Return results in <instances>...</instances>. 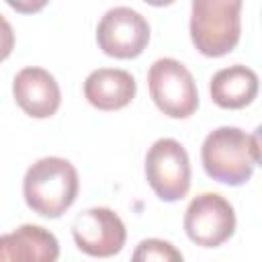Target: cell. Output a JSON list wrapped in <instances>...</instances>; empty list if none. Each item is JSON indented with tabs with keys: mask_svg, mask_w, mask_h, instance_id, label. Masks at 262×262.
Wrapping results in <instances>:
<instances>
[{
	"mask_svg": "<svg viewBox=\"0 0 262 262\" xmlns=\"http://www.w3.org/2000/svg\"><path fill=\"white\" fill-rule=\"evenodd\" d=\"M72 235L78 250L92 258H111L127 242L123 219L108 207H92L76 215Z\"/></svg>",
	"mask_w": 262,
	"mask_h": 262,
	"instance_id": "obj_8",
	"label": "cell"
},
{
	"mask_svg": "<svg viewBox=\"0 0 262 262\" xmlns=\"http://www.w3.org/2000/svg\"><path fill=\"white\" fill-rule=\"evenodd\" d=\"M137 92V82L127 70L98 68L84 80V98L98 111H119Z\"/></svg>",
	"mask_w": 262,
	"mask_h": 262,
	"instance_id": "obj_11",
	"label": "cell"
},
{
	"mask_svg": "<svg viewBox=\"0 0 262 262\" xmlns=\"http://www.w3.org/2000/svg\"><path fill=\"white\" fill-rule=\"evenodd\" d=\"M4 2L20 14H35L49 4V0H4Z\"/></svg>",
	"mask_w": 262,
	"mask_h": 262,
	"instance_id": "obj_15",
	"label": "cell"
},
{
	"mask_svg": "<svg viewBox=\"0 0 262 262\" xmlns=\"http://www.w3.org/2000/svg\"><path fill=\"white\" fill-rule=\"evenodd\" d=\"M143 2L149 4V6H158L160 8V6H170L174 0H143Z\"/></svg>",
	"mask_w": 262,
	"mask_h": 262,
	"instance_id": "obj_16",
	"label": "cell"
},
{
	"mask_svg": "<svg viewBox=\"0 0 262 262\" xmlns=\"http://www.w3.org/2000/svg\"><path fill=\"white\" fill-rule=\"evenodd\" d=\"M80 190L78 170L66 158L47 156L29 166L23 178V196L27 207L45 217H61L76 201Z\"/></svg>",
	"mask_w": 262,
	"mask_h": 262,
	"instance_id": "obj_2",
	"label": "cell"
},
{
	"mask_svg": "<svg viewBox=\"0 0 262 262\" xmlns=\"http://www.w3.org/2000/svg\"><path fill=\"white\" fill-rule=\"evenodd\" d=\"M244 0H192L190 41L207 57H223L235 49L242 35Z\"/></svg>",
	"mask_w": 262,
	"mask_h": 262,
	"instance_id": "obj_3",
	"label": "cell"
},
{
	"mask_svg": "<svg viewBox=\"0 0 262 262\" xmlns=\"http://www.w3.org/2000/svg\"><path fill=\"white\" fill-rule=\"evenodd\" d=\"M147 88L156 106L170 119H188L199 108L196 82L174 57H160L149 66Z\"/></svg>",
	"mask_w": 262,
	"mask_h": 262,
	"instance_id": "obj_4",
	"label": "cell"
},
{
	"mask_svg": "<svg viewBox=\"0 0 262 262\" xmlns=\"http://www.w3.org/2000/svg\"><path fill=\"white\" fill-rule=\"evenodd\" d=\"M182 225L192 244L219 248L235 231V211L223 194L201 192L188 203Z\"/></svg>",
	"mask_w": 262,
	"mask_h": 262,
	"instance_id": "obj_6",
	"label": "cell"
},
{
	"mask_svg": "<svg viewBox=\"0 0 262 262\" xmlns=\"http://www.w3.org/2000/svg\"><path fill=\"white\" fill-rule=\"evenodd\" d=\"M57 258V237L41 225L25 223L0 235V262H55Z\"/></svg>",
	"mask_w": 262,
	"mask_h": 262,
	"instance_id": "obj_10",
	"label": "cell"
},
{
	"mask_svg": "<svg viewBox=\"0 0 262 262\" xmlns=\"http://www.w3.org/2000/svg\"><path fill=\"white\" fill-rule=\"evenodd\" d=\"M96 43L108 57L133 59L149 43V23L129 6H115L98 20Z\"/></svg>",
	"mask_w": 262,
	"mask_h": 262,
	"instance_id": "obj_7",
	"label": "cell"
},
{
	"mask_svg": "<svg viewBox=\"0 0 262 262\" xmlns=\"http://www.w3.org/2000/svg\"><path fill=\"white\" fill-rule=\"evenodd\" d=\"M201 162L209 178L227 184H246L260 162V131L246 133L239 127H217L201 145Z\"/></svg>",
	"mask_w": 262,
	"mask_h": 262,
	"instance_id": "obj_1",
	"label": "cell"
},
{
	"mask_svg": "<svg viewBox=\"0 0 262 262\" xmlns=\"http://www.w3.org/2000/svg\"><path fill=\"white\" fill-rule=\"evenodd\" d=\"M12 96L20 111L33 119H49L61 104V90L53 74L43 68H23L12 80Z\"/></svg>",
	"mask_w": 262,
	"mask_h": 262,
	"instance_id": "obj_9",
	"label": "cell"
},
{
	"mask_svg": "<svg viewBox=\"0 0 262 262\" xmlns=\"http://www.w3.org/2000/svg\"><path fill=\"white\" fill-rule=\"evenodd\" d=\"M145 180L164 203H176L190 188V160L184 145L172 137L151 143L145 154Z\"/></svg>",
	"mask_w": 262,
	"mask_h": 262,
	"instance_id": "obj_5",
	"label": "cell"
},
{
	"mask_svg": "<svg viewBox=\"0 0 262 262\" xmlns=\"http://www.w3.org/2000/svg\"><path fill=\"white\" fill-rule=\"evenodd\" d=\"M211 100L221 108H244L258 94V76L252 68L233 63L213 74L209 82Z\"/></svg>",
	"mask_w": 262,
	"mask_h": 262,
	"instance_id": "obj_12",
	"label": "cell"
},
{
	"mask_svg": "<svg viewBox=\"0 0 262 262\" xmlns=\"http://www.w3.org/2000/svg\"><path fill=\"white\" fill-rule=\"evenodd\" d=\"M14 49V31L12 25L0 14V61H4Z\"/></svg>",
	"mask_w": 262,
	"mask_h": 262,
	"instance_id": "obj_14",
	"label": "cell"
},
{
	"mask_svg": "<svg viewBox=\"0 0 262 262\" xmlns=\"http://www.w3.org/2000/svg\"><path fill=\"white\" fill-rule=\"evenodd\" d=\"M135 262H180L182 260V252L176 250L170 242L166 239H158V237H147L141 239L131 256Z\"/></svg>",
	"mask_w": 262,
	"mask_h": 262,
	"instance_id": "obj_13",
	"label": "cell"
}]
</instances>
